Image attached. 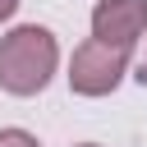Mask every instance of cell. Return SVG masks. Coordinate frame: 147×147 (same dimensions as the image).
Instances as JSON below:
<instances>
[{"label": "cell", "mask_w": 147, "mask_h": 147, "mask_svg": "<svg viewBox=\"0 0 147 147\" xmlns=\"http://www.w3.org/2000/svg\"><path fill=\"white\" fill-rule=\"evenodd\" d=\"M60 64V46L51 28L23 23L9 37H0V87L9 96H37Z\"/></svg>", "instance_id": "cell-1"}, {"label": "cell", "mask_w": 147, "mask_h": 147, "mask_svg": "<svg viewBox=\"0 0 147 147\" xmlns=\"http://www.w3.org/2000/svg\"><path fill=\"white\" fill-rule=\"evenodd\" d=\"M129 69V51H115V46H101V41H83L69 60V87L78 96H106L119 87Z\"/></svg>", "instance_id": "cell-2"}, {"label": "cell", "mask_w": 147, "mask_h": 147, "mask_svg": "<svg viewBox=\"0 0 147 147\" xmlns=\"http://www.w3.org/2000/svg\"><path fill=\"white\" fill-rule=\"evenodd\" d=\"M147 32V0H101L92 9V41L133 51L138 37Z\"/></svg>", "instance_id": "cell-3"}, {"label": "cell", "mask_w": 147, "mask_h": 147, "mask_svg": "<svg viewBox=\"0 0 147 147\" xmlns=\"http://www.w3.org/2000/svg\"><path fill=\"white\" fill-rule=\"evenodd\" d=\"M0 147H41L28 129H0Z\"/></svg>", "instance_id": "cell-4"}, {"label": "cell", "mask_w": 147, "mask_h": 147, "mask_svg": "<svg viewBox=\"0 0 147 147\" xmlns=\"http://www.w3.org/2000/svg\"><path fill=\"white\" fill-rule=\"evenodd\" d=\"M14 9H18V0H0V23H5V18L14 14Z\"/></svg>", "instance_id": "cell-5"}, {"label": "cell", "mask_w": 147, "mask_h": 147, "mask_svg": "<svg viewBox=\"0 0 147 147\" xmlns=\"http://www.w3.org/2000/svg\"><path fill=\"white\" fill-rule=\"evenodd\" d=\"M78 147H96V142H78Z\"/></svg>", "instance_id": "cell-6"}, {"label": "cell", "mask_w": 147, "mask_h": 147, "mask_svg": "<svg viewBox=\"0 0 147 147\" xmlns=\"http://www.w3.org/2000/svg\"><path fill=\"white\" fill-rule=\"evenodd\" d=\"M142 83H147V64H142Z\"/></svg>", "instance_id": "cell-7"}]
</instances>
